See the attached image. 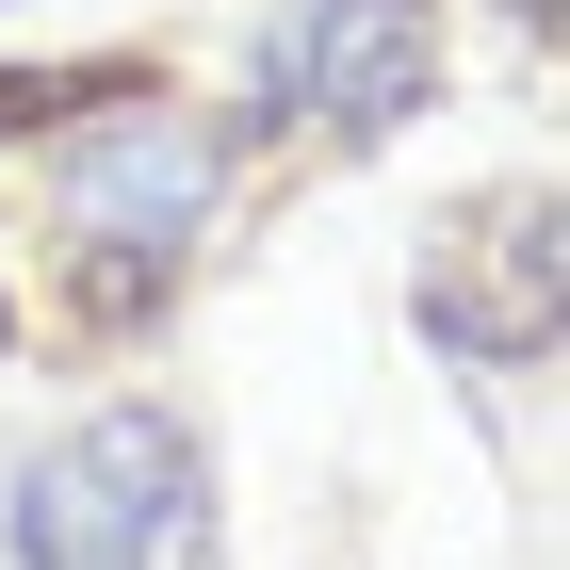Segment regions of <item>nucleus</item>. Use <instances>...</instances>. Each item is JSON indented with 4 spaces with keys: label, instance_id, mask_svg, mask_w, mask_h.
I'll return each instance as SVG.
<instances>
[{
    "label": "nucleus",
    "instance_id": "nucleus-6",
    "mask_svg": "<svg viewBox=\"0 0 570 570\" xmlns=\"http://www.w3.org/2000/svg\"><path fill=\"white\" fill-rule=\"evenodd\" d=\"M0 343H17V309H0Z\"/></svg>",
    "mask_w": 570,
    "mask_h": 570
},
{
    "label": "nucleus",
    "instance_id": "nucleus-1",
    "mask_svg": "<svg viewBox=\"0 0 570 570\" xmlns=\"http://www.w3.org/2000/svg\"><path fill=\"white\" fill-rule=\"evenodd\" d=\"M17 570H213V456L179 407H82L0 489Z\"/></svg>",
    "mask_w": 570,
    "mask_h": 570
},
{
    "label": "nucleus",
    "instance_id": "nucleus-5",
    "mask_svg": "<svg viewBox=\"0 0 570 570\" xmlns=\"http://www.w3.org/2000/svg\"><path fill=\"white\" fill-rule=\"evenodd\" d=\"M131 98H164L147 49H98V66H0V147H17V131H98V115H131Z\"/></svg>",
    "mask_w": 570,
    "mask_h": 570
},
{
    "label": "nucleus",
    "instance_id": "nucleus-4",
    "mask_svg": "<svg viewBox=\"0 0 570 570\" xmlns=\"http://www.w3.org/2000/svg\"><path fill=\"white\" fill-rule=\"evenodd\" d=\"M277 115H309L326 147H375L440 98V0H294L262 49Z\"/></svg>",
    "mask_w": 570,
    "mask_h": 570
},
{
    "label": "nucleus",
    "instance_id": "nucleus-3",
    "mask_svg": "<svg viewBox=\"0 0 570 570\" xmlns=\"http://www.w3.org/2000/svg\"><path fill=\"white\" fill-rule=\"evenodd\" d=\"M424 326L456 358H489V375H538L570 326V228L538 179H505V196H473V213H440L424 245Z\"/></svg>",
    "mask_w": 570,
    "mask_h": 570
},
{
    "label": "nucleus",
    "instance_id": "nucleus-2",
    "mask_svg": "<svg viewBox=\"0 0 570 570\" xmlns=\"http://www.w3.org/2000/svg\"><path fill=\"white\" fill-rule=\"evenodd\" d=\"M196 213H213V131H196V115H164V98L98 115V147L66 164V245L98 262V309L164 294V277L196 262Z\"/></svg>",
    "mask_w": 570,
    "mask_h": 570
}]
</instances>
